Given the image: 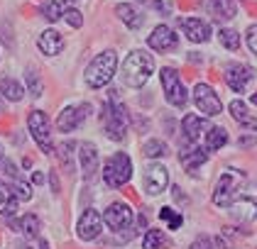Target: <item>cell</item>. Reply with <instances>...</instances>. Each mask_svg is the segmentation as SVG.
Returning a JSON list of instances; mask_svg holds the SVG:
<instances>
[{"instance_id":"obj_15","label":"cell","mask_w":257,"mask_h":249,"mask_svg":"<svg viewBox=\"0 0 257 249\" xmlns=\"http://www.w3.org/2000/svg\"><path fill=\"white\" fill-rule=\"evenodd\" d=\"M79 161H81V171H83V178L86 181H91L93 178V173L98 169V149L91 144V142H83L79 147Z\"/></svg>"},{"instance_id":"obj_17","label":"cell","mask_w":257,"mask_h":249,"mask_svg":"<svg viewBox=\"0 0 257 249\" xmlns=\"http://www.w3.org/2000/svg\"><path fill=\"white\" fill-rule=\"evenodd\" d=\"M181 30H184V35L191 39V42H208V37H211L208 22H203V20H198V18L181 20Z\"/></svg>"},{"instance_id":"obj_23","label":"cell","mask_w":257,"mask_h":249,"mask_svg":"<svg viewBox=\"0 0 257 249\" xmlns=\"http://www.w3.org/2000/svg\"><path fill=\"white\" fill-rule=\"evenodd\" d=\"M15 210H18V198L0 181V212H3V215H13Z\"/></svg>"},{"instance_id":"obj_5","label":"cell","mask_w":257,"mask_h":249,"mask_svg":"<svg viewBox=\"0 0 257 249\" xmlns=\"http://www.w3.org/2000/svg\"><path fill=\"white\" fill-rule=\"evenodd\" d=\"M130 176H133V161H130V156L127 154H113L108 161H105V166H103V181L110 186V188H120V186H125L127 181H130Z\"/></svg>"},{"instance_id":"obj_30","label":"cell","mask_w":257,"mask_h":249,"mask_svg":"<svg viewBox=\"0 0 257 249\" xmlns=\"http://www.w3.org/2000/svg\"><path fill=\"white\" fill-rule=\"evenodd\" d=\"M167 154V144L162 142V139H150L147 144H145V156H150V159H159V156H164Z\"/></svg>"},{"instance_id":"obj_10","label":"cell","mask_w":257,"mask_h":249,"mask_svg":"<svg viewBox=\"0 0 257 249\" xmlns=\"http://www.w3.org/2000/svg\"><path fill=\"white\" fill-rule=\"evenodd\" d=\"M250 81H252V69L250 66H245V64H230V66H225V83L235 93H242Z\"/></svg>"},{"instance_id":"obj_27","label":"cell","mask_w":257,"mask_h":249,"mask_svg":"<svg viewBox=\"0 0 257 249\" xmlns=\"http://www.w3.org/2000/svg\"><path fill=\"white\" fill-rule=\"evenodd\" d=\"M230 208H233V212H235L237 217H245V220H252L257 215V205L250 203V200H235Z\"/></svg>"},{"instance_id":"obj_1","label":"cell","mask_w":257,"mask_h":249,"mask_svg":"<svg viewBox=\"0 0 257 249\" xmlns=\"http://www.w3.org/2000/svg\"><path fill=\"white\" fill-rule=\"evenodd\" d=\"M155 71V59L150 57L147 52L142 49H135L130 57L125 59V66H122V78L130 88H142L150 76Z\"/></svg>"},{"instance_id":"obj_12","label":"cell","mask_w":257,"mask_h":249,"mask_svg":"<svg viewBox=\"0 0 257 249\" xmlns=\"http://www.w3.org/2000/svg\"><path fill=\"white\" fill-rule=\"evenodd\" d=\"M88 110H91L88 103H83L81 108H66V110L57 117V130H59V132H71V130H76L81 122H83V117L88 115Z\"/></svg>"},{"instance_id":"obj_19","label":"cell","mask_w":257,"mask_h":249,"mask_svg":"<svg viewBox=\"0 0 257 249\" xmlns=\"http://www.w3.org/2000/svg\"><path fill=\"white\" fill-rule=\"evenodd\" d=\"M208 13L216 20L225 22V20H233L237 13L235 0H208Z\"/></svg>"},{"instance_id":"obj_40","label":"cell","mask_w":257,"mask_h":249,"mask_svg":"<svg viewBox=\"0 0 257 249\" xmlns=\"http://www.w3.org/2000/svg\"><path fill=\"white\" fill-rule=\"evenodd\" d=\"M140 3H147V5H152V8H162L159 0H140Z\"/></svg>"},{"instance_id":"obj_38","label":"cell","mask_w":257,"mask_h":249,"mask_svg":"<svg viewBox=\"0 0 257 249\" xmlns=\"http://www.w3.org/2000/svg\"><path fill=\"white\" fill-rule=\"evenodd\" d=\"M52 188L59 191V178H57V173H52Z\"/></svg>"},{"instance_id":"obj_28","label":"cell","mask_w":257,"mask_h":249,"mask_svg":"<svg viewBox=\"0 0 257 249\" xmlns=\"http://www.w3.org/2000/svg\"><path fill=\"white\" fill-rule=\"evenodd\" d=\"M42 15L49 20V22H57L64 18V8H61L59 0H52V3H44L42 5Z\"/></svg>"},{"instance_id":"obj_37","label":"cell","mask_w":257,"mask_h":249,"mask_svg":"<svg viewBox=\"0 0 257 249\" xmlns=\"http://www.w3.org/2000/svg\"><path fill=\"white\" fill-rule=\"evenodd\" d=\"M211 247H213V244H211V239H208V237H198L196 242L191 244V249H211Z\"/></svg>"},{"instance_id":"obj_8","label":"cell","mask_w":257,"mask_h":249,"mask_svg":"<svg viewBox=\"0 0 257 249\" xmlns=\"http://www.w3.org/2000/svg\"><path fill=\"white\" fill-rule=\"evenodd\" d=\"M194 100H196L198 110L203 113V115L208 117H216L220 113V98L216 96V91L211 88V86H206V83H198L194 86Z\"/></svg>"},{"instance_id":"obj_42","label":"cell","mask_w":257,"mask_h":249,"mask_svg":"<svg viewBox=\"0 0 257 249\" xmlns=\"http://www.w3.org/2000/svg\"><path fill=\"white\" fill-rule=\"evenodd\" d=\"M252 103H255V105H257V93H255V96H252Z\"/></svg>"},{"instance_id":"obj_9","label":"cell","mask_w":257,"mask_h":249,"mask_svg":"<svg viewBox=\"0 0 257 249\" xmlns=\"http://www.w3.org/2000/svg\"><path fill=\"white\" fill-rule=\"evenodd\" d=\"M105 225L115 232L127 230V227L133 225V210H130L125 203H113V205H108V210H105Z\"/></svg>"},{"instance_id":"obj_25","label":"cell","mask_w":257,"mask_h":249,"mask_svg":"<svg viewBox=\"0 0 257 249\" xmlns=\"http://www.w3.org/2000/svg\"><path fill=\"white\" fill-rule=\"evenodd\" d=\"M0 93L8 98V100H20L22 86L15 81V78H3V81H0Z\"/></svg>"},{"instance_id":"obj_24","label":"cell","mask_w":257,"mask_h":249,"mask_svg":"<svg viewBox=\"0 0 257 249\" xmlns=\"http://www.w3.org/2000/svg\"><path fill=\"white\" fill-rule=\"evenodd\" d=\"M225 142H228V132L223 127H213V130H208V134H206V149L208 152H218Z\"/></svg>"},{"instance_id":"obj_43","label":"cell","mask_w":257,"mask_h":249,"mask_svg":"<svg viewBox=\"0 0 257 249\" xmlns=\"http://www.w3.org/2000/svg\"><path fill=\"white\" fill-rule=\"evenodd\" d=\"M0 161H3V149H0Z\"/></svg>"},{"instance_id":"obj_20","label":"cell","mask_w":257,"mask_h":249,"mask_svg":"<svg viewBox=\"0 0 257 249\" xmlns=\"http://www.w3.org/2000/svg\"><path fill=\"white\" fill-rule=\"evenodd\" d=\"M230 115H233V120H237L242 127L257 130V120L247 113V105H245L242 100H233V103H230Z\"/></svg>"},{"instance_id":"obj_18","label":"cell","mask_w":257,"mask_h":249,"mask_svg":"<svg viewBox=\"0 0 257 249\" xmlns=\"http://www.w3.org/2000/svg\"><path fill=\"white\" fill-rule=\"evenodd\" d=\"M37 47L42 49V54L54 57V54H59L61 49H64V39H61L59 32L47 30V32H42V35H40V39H37Z\"/></svg>"},{"instance_id":"obj_33","label":"cell","mask_w":257,"mask_h":249,"mask_svg":"<svg viewBox=\"0 0 257 249\" xmlns=\"http://www.w3.org/2000/svg\"><path fill=\"white\" fill-rule=\"evenodd\" d=\"M159 217H162V220H167L172 230H179V227H181V215H179V212H174L172 208H162Z\"/></svg>"},{"instance_id":"obj_4","label":"cell","mask_w":257,"mask_h":249,"mask_svg":"<svg viewBox=\"0 0 257 249\" xmlns=\"http://www.w3.org/2000/svg\"><path fill=\"white\" fill-rule=\"evenodd\" d=\"M242 183H245V173L242 171H235V169L223 171V176L218 178V183H216V191H213V203H216L218 208H230L235 203L237 188Z\"/></svg>"},{"instance_id":"obj_2","label":"cell","mask_w":257,"mask_h":249,"mask_svg":"<svg viewBox=\"0 0 257 249\" xmlns=\"http://www.w3.org/2000/svg\"><path fill=\"white\" fill-rule=\"evenodd\" d=\"M115 69H118V54L115 52H103L93 59L86 69V83L91 88H103L108 86L113 76H115Z\"/></svg>"},{"instance_id":"obj_34","label":"cell","mask_w":257,"mask_h":249,"mask_svg":"<svg viewBox=\"0 0 257 249\" xmlns=\"http://www.w3.org/2000/svg\"><path fill=\"white\" fill-rule=\"evenodd\" d=\"M27 83H30V93L32 96H42V81L35 71H27Z\"/></svg>"},{"instance_id":"obj_16","label":"cell","mask_w":257,"mask_h":249,"mask_svg":"<svg viewBox=\"0 0 257 249\" xmlns=\"http://www.w3.org/2000/svg\"><path fill=\"white\" fill-rule=\"evenodd\" d=\"M179 159H181V164H184L186 171H196L201 164H206L208 152H206L203 147H196V144H186V147L179 152Z\"/></svg>"},{"instance_id":"obj_21","label":"cell","mask_w":257,"mask_h":249,"mask_svg":"<svg viewBox=\"0 0 257 249\" xmlns=\"http://www.w3.org/2000/svg\"><path fill=\"white\" fill-rule=\"evenodd\" d=\"M115 15H118L130 30H140L142 27V15L140 13H135V8L133 5H127V3H120V5H115Z\"/></svg>"},{"instance_id":"obj_22","label":"cell","mask_w":257,"mask_h":249,"mask_svg":"<svg viewBox=\"0 0 257 249\" xmlns=\"http://www.w3.org/2000/svg\"><path fill=\"white\" fill-rule=\"evenodd\" d=\"M181 127H184V134H186L189 142H196L198 134L203 132V120L196 117V115H186L184 117V122H181Z\"/></svg>"},{"instance_id":"obj_35","label":"cell","mask_w":257,"mask_h":249,"mask_svg":"<svg viewBox=\"0 0 257 249\" xmlns=\"http://www.w3.org/2000/svg\"><path fill=\"white\" fill-rule=\"evenodd\" d=\"M64 20H66L71 27H81V25H83V18H81L79 10H66V13H64Z\"/></svg>"},{"instance_id":"obj_41","label":"cell","mask_w":257,"mask_h":249,"mask_svg":"<svg viewBox=\"0 0 257 249\" xmlns=\"http://www.w3.org/2000/svg\"><path fill=\"white\" fill-rule=\"evenodd\" d=\"M40 247H42V249H49V247H47V242H42V244H40Z\"/></svg>"},{"instance_id":"obj_7","label":"cell","mask_w":257,"mask_h":249,"mask_svg":"<svg viewBox=\"0 0 257 249\" xmlns=\"http://www.w3.org/2000/svg\"><path fill=\"white\" fill-rule=\"evenodd\" d=\"M162 86H164V93H167V100L177 108H184L186 105V88L181 86L179 81V74L172 69V66H164L162 69Z\"/></svg>"},{"instance_id":"obj_29","label":"cell","mask_w":257,"mask_h":249,"mask_svg":"<svg viewBox=\"0 0 257 249\" xmlns=\"http://www.w3.org/2000/svg\"><path fill=\"white\" fill-rule=\"evenodd\" d=\"M18 225H20V230L25 232V237H37V232H40V220H37V215H25Z\"/></svg>"},{"instance_id":"obj_14","label":"cell","mask_w":257,"mask_h":249,"mask_svg":"<svg viewBox=\"0 0 257 249\" xmlns=\"http://www.w3.org/2000/svg\"><path fill=\"white\" fill-rule=\"evenodd\" d=\"M147 44H150L155 52H169V49L177 47V35H174V30H169L167 25H159V27H155V32L150 35Z\"/></svg>"},{"instance_id":"obj_6","label":"cell","mask_w":257,"mask_h":249,"mask_svg":"<svg viewBox=\"0 0 257 249\" xmlns=\"http://www.w3.org/2000/svg\"><path fill=\"white\" fill-rule=\"evenodd\" d=\"M27 125H30V132L35 137V142L42 147L44 154L54 152V144H52V132H49V117L44 115L42 110H32L27 117Z\"/></svg>"},{"instance_id":"obj_31","label":"cell","mask_w":257,"mask_h":249,"mask_svg":"<svg viewBox=\"0 0 257 249\" xmlns=\"http://www.w3.org/2000/svg\"><path fill=\"white\" fill-rule=\"evenodd\" d=\"M220 44L225 47V49H230V52H235L237 47H240V37H237L235 30H220Z\"/></svg>"},{"instance_id":"obj_13","label":"cell","mask_w":257,"mask_h":249,"mask_svg":"<svg viewBox=\"0 0 257 249\" xmlns=\"http://www.w3.org/2000/svg\"><path fill=\"white\" fill-rule=\"evenodd\" d=\"M76 232H79L81 239L91 242L100 234V215L96 210H83V215L79 217V225H76Z\"/></svg>"},{"instance_id":"obj_26","label":"cell","mask_w":257,"mask_h":249,"mask_svg":"<svg viewBox=\"0 0 257 249\" xmlns=\"http://www.w3.org/2000/svg\"><path fill=\"white\" fill-rule=\"evenodd\" d=\"M169 239L162 234V230H150L145 234V249H167Z\"/></svg>"},{"instance_id":"obj_39","label":"cell","mask_w":257,"mask_h":249,"mask_svg":"<svg viewBox=\"0 0 257 249\" xmlns=\"http://www.w3.org/2000/svg\"><path fill=\"white\" fill-rule=\"evenodd\" d=\"M32 181H35V183H42V181H44V176H42L40 171H35L32 173Z\"/></svg>"},{"instance_id":"obj_32","label":"cell","mask_w":257,"mask_h":249,"mask_svg":"<svg viewBox=\"0 0 257 249\" xmlns=\"http://www.w3.org/2000/svg\"><path fill=\"white\" fill-rule=\"evenodd\" d=\"M71 149H74V142H64V144L59 147V152H57L66 171H74V161H71V154L74 152H71Z\"/></svg>"},{"instance_id":"obj_36","label":"cell","mask_w":257,"mask_h":249,"mask_svg":"<svg viewBox=\"0 0 257 249\" xmlns=\"http://www.w3.org/2000/svg\"><path fill=\"white\" fill-rule=\"evenodd\" d=\"M247 47H250V49L257 54V25L247 27Z\"/></svg>"},{"instance_id":"obj_11","label":"cell","mask_w":257,"mask_h":249,"mask_svg":"<svg viewBox=\"0 0 257 249\" xmlns=\"http://www.w3.org/2000/svg\"><path fill=\"white\" fill-rule=\"evenodd\" d=\"M169 183V176H167V169L159 166V164H150L145 169V191L150 195H159V193L167 188Z\"/></svg>"},{"instance_id":"obj_3","label":"cell","mask_w":257,"mask_h":249,"mask_svg":"<svg viewBox=\"0 0 257 249\" xmlns=\"http://www.w3.org/2000/svg\"><path fill=\"white\" fill-rule=\"evenodd\" d=\"M110 93H113L110 103H105V108H103V127L110 139L122 142L127 134V110L120 103H115V91H110Z\"/></svg>"}]
</instances>
